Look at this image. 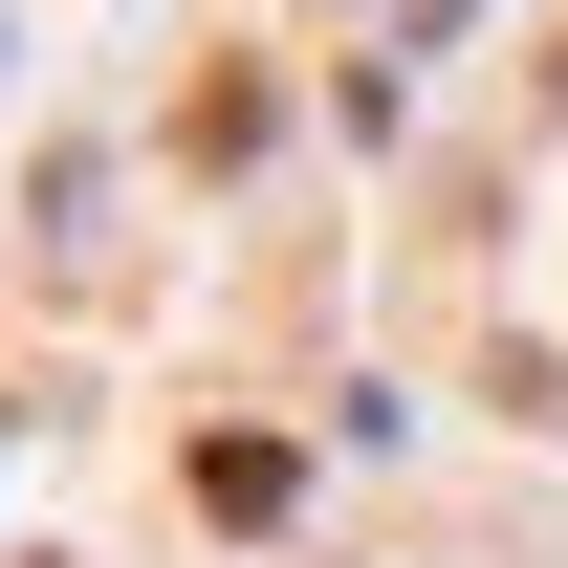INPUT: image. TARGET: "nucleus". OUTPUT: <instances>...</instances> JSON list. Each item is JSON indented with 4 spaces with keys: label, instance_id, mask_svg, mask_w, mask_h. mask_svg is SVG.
Returning <instances> with one entry per match:
<instances>
[{
    "label": "nucleus",
    "instance_id": "f03ea898",
    "mask_svg": "<svg viewBox=\"0 0 568 568\" xmlns=\"http://www.w3.org/2000/svg\"><path fill=\"white\" fill-rule=\"evenodd\" d=\"M175 153H197V175H241V153H263V88L197 67V88H175Z\"/></svg>",
    "mask_w": 568,
    "mask_h": 568
},
{
    "label": "nucleus",
    "instance_id": "f257e3e1",
    "mask_svg": "<svg viewBox=\"0 0 568 568\" xmlns=\"http://www.w3.org/2000/svg\"><path fill=\"white\" fill-rule=\"evenodd\" d=\"M284 503H306L284 437H197V525H284Z\"/></svg>",
    "mask_w": 568,
    "mask_h": 568
}]
</instances>
